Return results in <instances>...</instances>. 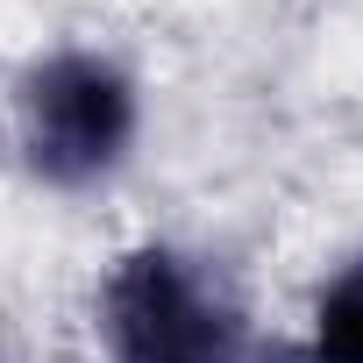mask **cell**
<instances>
[{
    "label": "cell",
    "mask_w": 363,
    "mask_h": 363,
    "mask_svg": "<svg viewBox=\"0 0 363 363\" xmlns=\"http://www.w3.org/2000/svg\"><path fill=\"white\" fill-rule=\"evenodd\" d=\"M107 363H242V320L178 250H135L100 285Z\"/></svg>",
    "instance_id": "2"
},
{
    "label": "cell",
    "mask_w": 363,
    "mask_h": 363,
    "mask_svg": "<svg viewBox=\"0 0 363 363\" xmlns=\"http://www.w3.org/2000/svg\"><path fill=\"white\" fill-rule=\"evenodd\" d=\"M306 356H313V363H363V257L320 285Z\"/></svg>",
    "instance_id": "3"
},
{
    "label": "cell",
    "mask_w": 363,
    "mask_h": 363,
    "mask_svg": "<svg viewBox=\"0 0 363 363\" xmlns=\"http://www.w3.org/2000/svg\"><path fill=\"white\" fill-rule=\"evenodd\" d=\"M143 128V93L107 50H50L22 72L15 93V135L22 157L43 186L86 193L100 178H114L135 150Z\"/></svg>",
    "instance_id": "1"
}]
</instances>
